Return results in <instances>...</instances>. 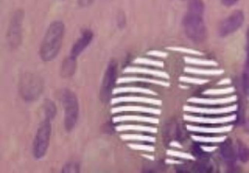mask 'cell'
<instances>
[{
	"instance_id": "cell-1",
	"label": "cell",
	"mask_w": 249,
	"mask_h": 173,
	"mask_svg": "<svg viewBox=\"0 0 249 173\" xmlns=\"http://www.w3.org/2000/svg\"><path fill=\"white\" fill-rule=\"evenodd\" d=\"M63 36H64L63 22L59 20L53 21L50 24L48 30L46 31L43 42L41 44L40 55L44 61H51L57 55L61 48Z\"/></svg>"
},
{
	"instance_id": "cell-2",
	"label": "cell",
	"mask_w": 249,
	"mask_h": 173,
	"mask_svg": "<svg viewBox=\"0 0 249 173\" xmlns=\"http://www.w3.org/2000/svg\"><path fill=\"white\" fill-rule=\"evenodd\" d=\"M183 26L186 35L196 43L202 42L206 37V27L202 15L187 12L183 18Z\"/></svg>"
},
{
	"instance_id": "cell-3",
	"label": "cell",
	"mask_w": 249,
	"mask_h": 173,
	"mask_svg": "<svg viewBox=\"0 0 249 173\" xmlns=\"http://www.w3.org/2000/svg\"><path fill=\"white\" fill-rule=\"evenodd\" d=\"M62 105L64 107V127L67 131H71L76 125L79 116L78 99L74 92L69 89L63 90Z\"/></svg>"
},
{
	"instance_id": "cell-4",
	"label": "cell",
	"mask_w": 249,
	"mask_h": 173,
	"mask_svg": "<svg viewBox=\"0 0 249 173\" xmlns=\"http://www.w3.org/2000/svg\"><path fill=\"white\" fill-rule=\"evenodd\" d=\"M43 83L42 80L33 74H24L19 82V92L23 99L26 101H34L42 92Z\"/></svg>"
},
{
	"instance_id": "cell-5",
	"label": "cell",
	"mask_w": 249,
	"mask_h": 173,
	"mask_svg": "<svg viewBox=\"0 0 249 173\" xmlns=\"http://www.w3.org/2000/svg\"><path fill=\"white\" fill-rule=\"evenodd\" d=\"M51 131H52L51 120L45 118V120L39 126L34 138L33 155L35 158L40 159L45 156L50 144Z\"/></svg>"
},
{
	"instance_id": "cell-6",
	"label": "cell",
	"mask_w": 249,
	"mask_h": 173,
	"mask_svg": "<svg viewBox=\"0 0 249 173\" xmlns=\"http://www.w3.org/2000/svg\"><path fill=\"white\" fill-rule=\"evenodd\" d=\"M118 64L115 60H111L104 73L103 81L100 87V98L106 102L109 100L110 95L113 92V86L117 83Z\"/></svg>"
},
{
	"instance_id": "cell-7",
	"label": "cell",
	"mask_w": 249,
	"mask_h": 173,
	"mask_svg": "<svg viewBox=\"0 0 249 173\" xmlns=\"http://www.w3.org/2000/svg\"><path fill=\"white\" fill-rule=\"evenodd\" d=\"M244 15L240 10H236L232 12L227 18H225L219 25V35L222 37L228 36L233 32H235L240 26L243 24Z\"/></svg>"
},
{
	"instance_id": "cell-8",
	"label": "cell",
	"mask_w": 249,
	"mask_h": 173,
	"mask_svg": "<svg viewBox=\"0 0 249 173\" xmlns=\"http://www.w3.org/2000/svg\"><path fill=\"white\" fill-rule=\"evenodd\" d=\"M237 105H229L219 108H212L208 106H196V105H186L184 106V111L188 113L195 114H202V115H222V114H230L235 112L237 110Z\"/></svg>"
},
{
	"instance_id": "cell-9",
	"label": "cell",
	"mask_w": 249,
	"mask_h": 173,
	"mask_svg": "<svg viewBox=\"0 0 249 173\" xmlns=\"http://www.w3.org/2000/svg\"><path fill=\"white\" fill-rule=\"evenodd\" d=\"M23 18V13L21 11H17L11 20L9 30H8V39L12 47H18L20 41L21 35V22Z\"/></svg>"
},
{
	"instance_id": "cell-10",
	"label": "cell",
	"mask_w": 249,
	"mask_h": 173,
	"mask_svg": "<svg viewBox=\"0 0 249 173\" xmlns=\"http://www.w3.org/2000/svg\"><path fill=\"white\" fill-rule=\"evenodd\" d=\"M237 100L236 95L230 96H210V97H191L188 99L190 103L196 105H204V106H214V105H229Z\"/></svg>"
},
{
	"instance_id": "cell-11",
	"label": "cell",
	"mask_w": 249,
	"mask_h": 173,
	"mask_svg": "<svg viewBox=\"0 0 249 173\" xmlns=\"http://www.w3.org/2000/svg\"><path fill=\"white\" fill-rule=\"evenodd\" d=\"M184 120L191 122L196 123H210V124H220V123H229L234 121L236 120V115L231 114L229 116L223 117H215V118H208V117H200L195 115H184Z\"/></svg>"
},
{
	"instance_id": "cell-12",
	"label": "cell",
	"mask_w": 249,
	"mask_h": 173,
	"mask_svg": "<svg viewBox=\"0 0 249 173\" xmlns=\"http://www.w3.org/2000/svg\"><path fill=\"white\" fill-rule=\"evenodd\" d=\"M120 103H143V104H150L154 106H160L161 101L157 98L148 97V96H140V95H124V96H117L111 99V104L116 105Z\"/></svg>"
},
{
	"instance_id": "cell-13",
	"label": "cell",
	"mask_w": 249,
	"mask_h": 173,
	"mask_svg": "<svg viewBox=\"0 0 249 173\" xmlns=\"http://www.w3.org/2000/svg\"><path fill=\"white\" fill-rule=\"evenodd\" d=\"M125 74H142L148 75L157 79L168 80L169 76L166 72L159 70V69H151L148 66H128L123 71Z\"/></svg>"
},
{
	"instance_id": "cell-14",
	"label": "cell",
	"mask_w": 249,
	"mask_h": 173,
	"mask_svg": "<svg viewBox=\"0 0 249 173\" xmlns=\"http://www.w3.org/2000/svg\"><path fill=\"white\" fill-rule=\"evenodd\" d=\"M124 112H134V113H143L151 115H160V110L155 107H147L140 105H124V106H115L111 109L112 114H119Z\"/></svg>"
},
{
	"instance_id": "cell-15",
	"label": "cell",
	"mask_w": 249,
	"mask_h": 173,
	"mask_svg": "<svg viewBox=\"0 0 249 173\" xmlns=\"http://www.w3.org/2000/svg\"><path fill=\"white\" fill-rule=\"evenodd\" d=\"M129 83H144V84H152L162 86H168L169 83L163 79L157 78H145V77H137V76H124L121 77L117 80V84H129Z\"/></svg>"
},
{
	"instance_id": "cell-16",
	"label": "cell",
	"mask_w": 249,
	"mask_h": 173,
	"mask_svg": "<svg viewBox=\"0 0 249 173\" xmlns=\"http://www.w3.org/2000/svg\"><path fill=\"white\" fill-rule=\"evenodd\" d=\"M92 38H93V33L91 30H89V29L84 30L81 37L73 45L70 55L77 57L89 45Z\"/></svg>"
},
{
	"instance_id": "cell-17",
	"label": "cell",
	"mask_w": 249,
	"mask_h": 173,
	"mask_svg": "<svg viewBox=\"0 0 249 173\" xmlns=\"http://www.w3.org/2000/svg\"><path fill=\"white\" fill-rule=\"evenodd\" d=\"M186 128L189 131L195 133H206V134H220V133H227L231 130V125H223V126H199V125H191L187 124Z\"/></svg>"
},
{
	"instance_id": "cell-18",
	"label": "cell",
	"mask_w": 249,
	"mask_h": 173,
	"mask_svg": "<svg viewBox=\"0 0 249 173\" xmlns=\"http://www.w3.org/2000/svg\"><path fill=\"white\" fill-rule=\"evenodd\" d=\"M114 122H124V121H139L146 123H159V120L154 117L142 116V115H117L113 118Z\"/></svg>"
},
{
	"instance_id": "cell-19",
	"label": "cell",
	"mask_w": 249,
	"mask_h": 173,
	"mask_svg": "<svg viewBox=\"0 0 249 173\" xmlns=\"http://www.w3.org/2000/svg\"><path fill=\"white\" fill-rule=\"evenodd\" d=\"M184 71L188 74L198 75V76H219L224 73L223 69L217 68H202L200 66H187Z\"/></svg>"
},
{
	"instance_id": "cell-20",
	"label": "cell",
	"mask_w": 249,
	"mask_h": 173,
	"mask_svg": "<svg viewBox=\"0 0 249 173\" xmlns=\"http://www.w3.org/2000/svg\"><path fill=\"white\" fill-rule=\"evenodd\" d=\"M113 94H124V93H137L145 95H157V92L146 88L138 86H119L113 89Z\"/></svg>"
},
{
	"instance_id": "cell-21",
	"label": "cell",
	"mask_w": 249,
	"mask_h": 173,
	"mask_svg": "<svg viewBox=\"0 0 249 173\" xmlns=\"http://www.w3.org/2000/svg\"><path fill=\"white\" fill-rule=\"evenodd\" d=\"M117 131H140L145 133H157L158 129L154 126L140 124H120L116 126Z\"/></svg>"
},
{
	"instance_id": "cell-22",
	"label": "cell",
	"mask_w": 249,
	"mask_h": 173,
	"mask_svg": "<svg viewBox=\"0 0 249 173\" xmlns=\"http://www.w3.org/2000/svg\"><path fill=\"white\" fill-rule=\"evenodd\" d=\"M76 57L70 55L67 58L64 59V61L61 63L60 66V75L63 78L71 77L76 69Z\"/></svg>"
},
{
	"instance_id": "cell-23",
	"label": "cell",
	"mask_w": 249,
	"mask_h": 173,
	"mask_svg": "<svg viewBox=\"0 0 249 173\" xmlns=\"http://www.w3.org/2000/svg\"><path fill=\"white\" fill-rule=\"evenodd\" d=\"M184 60L187 64H191L194 66H204V67H215L218 65V63L215 60L212 59H204V58H199L196 56H184Z\"/></svg>"
},
{
	"instance_id": "cell-24",
	"label": "cell",
	"mask_w": 249,
	"mask_h": 173,
	"mask_svg": "<svg viewBox=\"0 0 249 173\" xmlns=\"http://www.w3.org/2000/svg\"><path fill=\"white\" fill-rule=\"evenodd\" d=\"M121 139L124 141H135V142H147V143H154L156 138L151 135H144V134H122Z\"/></svg>"
},
{
	"instance_id": "cell-25",
	"label": "cell",
	"mask_w": 249,
	"mask_h": 173,
	"mask_svg": "<svg viewBox=\"0 0 249 173\" xmlns=\"http://www.w3.org/2000/svg\"><path fill=\"white\" fill-rule=\"evenodd\" d=\"M221 155L228 161H233L235 159V152L231 141L227 139L224 141V144L221 148Z\"/></svg>"
},
{
	"instance_id": "cell-26",
	"label": "cell",
	"mask_w": 249,
	"mask_h": 173,
	"mask_svg": "<svg viewBox=\"0 0 249 173\" xmlns=\"http://www.w3.org/2000/svg\"><path fill=\"white\" fill-rule=\"evenodd\" d=\"M191 138L199 143H206V144H215V143H224L227 139L226 136H204V135H192Z\"/></svg>"
},
{
	"instance_id": "cell-27",
	"label": "cell",
	"mask_w": 249,
	"mask_h": 173,
	"mask_svg": "<svg viewBox=\"0 0 249 173\" xmlns=\"http://www.w3.org/2000/svg\"><path fill=\"white\" fill-rule=\"evenodd\" d=\"M234 92V87L233 86H228V87H222V88H210L204 90L203 94L206 96H225L228 94H231Z\"/></svg>"
},
{
	"instance_id": "cell-28",
	"label": "cell",
	"mask_w": 249,
	"mask_h": 173,
	"mask_svg": "<svg viewBox=\"0 0 249 173\" xmlns=\"http://www.w3.org/2000/svg\"><path fill=\"white\" fill-rule=\"evenodd\" d=\"M135 64L144 65V66H152V67H158V68H163L164 63L163 61L155 59V58H147V57H138L135 58L133 61Z\"/></svg>"
},
{
	"instance_id": "cell-29",
	"label": "cell",
	"mask_w": 249,
	"mask_h": 173,
	"mask_svg": "<svg viewBox=\"0 0 249 173\" xmlns=\"http://www.w3.org/2000/svg\"><path fill=\"white\" fill-rule=\"evenodd\" d=\"M236 156L241 162H247L249 160V148L241 141L237 143Z\"/></svg>"
},
{
	"instance_id": "cell-30",
	"label": "cell",
	"mask_w": 249,
	"mask_h": 173,
	"mask_svg": "<svg viewBox=\"0 0 249 173\" xmlns=\"http://www.w3.org/2000/svg\"><path fill=\"white\" fill-rule=\"evenodd\" d=\"M188 12L203 15L204 12V3L202 0H190Z\"/></svg>"
},
{
	"instance_id": "cell-31",
	"label": "cell",
	"mask_w": 249,
	"mask_h": 173,
	"mask_svg": "<svg viewBox=\"0 0 249 173\" xmlns=\"http://www.w3.org/2000/svg\"><path fill=\"white\" fill-rule=\"evenodd\" d=\"M44 110H45V116L47 119H53L56 113V109H55V105L53 104V101H51L50 99H47L44 103Z\"/></svg>"
},
{
	"instance_id": "cell-32",
	"label": "cell",
	"mask_w": 249,
	"mask_h": 173,
	"mask_svg": "<svg viewBox=\"0 0 249 173\" xmlns=\"http://www.w3.org/2000/svg\"><path fill=\"white\" fill-rule=\"evenodd\" d=\"M166 154L171 156V157H176V158H181V159H189V160H194L195 156L189 153L177 151V150H167Z\"/></svg>"
},
{
	"instance_id": "cell-33",
	"label": "cell",
	"mask_w": 249,
	"mask_h": 173,
	"mask_svg": "<svg viewBox=\"0 0 249 173\" xmlns=\"http://www.w3.org/2000/svg\"><path fill=\"white\" fill-rule=\"evenodd\" d=\"M179 81L181 83L185 84H191V85H203L208 83L207 79L202 78H196V77H190V76H181L179 78Z\"/></svg>"
},
{
	"instance_id": "cell-34",
	"label": "cell",
	"mask_w": 249,
	"mask_h": 173,
	"mask_svg": "<svg viewBox=\"0 0 249 173\" xmlns=\"http://www.w3.org/2000/svg\"><path fill=\"white\" fill-rule=\"evenodd\" d=\"M167 50L169 51H173V52H182V53H186L188 55H192V56H200L202 55V52L196 50H193V49H186V48H179V47H170L167 48Z\"/></svg>"
},
{
	"instance_id": "cell-35",
	"label": "cell",
	"mask_w": 249,
	"mask_h": 173,
	"mask_svg": "<svg viewBox=\"0 0 249 173\" xmlns=\"http://www.w3.org/2000/svg\"><path fill=\"white\" fill-rule=\"evenodd\" d=\"M130 149L137 150V151H145V152H154L155 147L153 145H148V144H142L140 142L137 143H131L127 145Z\"/></svg>"
},
{
	"instance_id": "cell-36",
	"label": "cell",
	"mask_w": 249,
	"mask_h": 173,
	"mask_svg": "<svg viewBox=\"0 0 249 173\" xmlns=\"http://www.w3.org/2000/svg\"><path fill=\"white\" fill-rule=\"evenodd\" d=\"M79 165L76 162H68L62 168V172H78Z\"/></svg>"
},
{
	"instance_id": "cell-37",
	"label": "cell",
	"mask_w": 249,
	"mask_h": 173,
	"mask_svg": "<svg viewBox=\"0 0 249 173\" xmlns=\"http://www.w3.org/2000/svg\"><path fill=\"white\" fill-rule=\"evenodd\" d=\"M148 55H151V56H155V57H166L167 56V53L164 52H161V51H149L147 52Z\"/></svg>"
},
{
	"instance_id": "cell-38",
	"label": "cell",
	"mask_w": 249,
	"mask_h": 173,
	"mask_svg": "<svg viewBox=\"0 0 249 173\" xmlns=\"http://www.w3.org/2000/svg\"><path fill=\"white\" fill-rule=\"evenodd\" d=\"M200 149L202 150V151H204V152H213V151H215L216 149H217V147L216 146H207V145H201L200 146Z\"/></svg>"
},
{
	"instance_id": "cell-39",
	"label": "cell",
	"mask_w": 249,
	"mask_h": 173,
	"mask_svg": "<svg viewBox=\"0 0 249 173\" xmlns=\"http://www.w3.org/2000/svg\"><path fill=\"white\" fill-rule=\"evenodd\" d=\"M238 0H221L222 4L226 7H231L232 5H234Z\"/></svg>"
},
{
	"instance_id": "cell-40",
	"label": "cell",
	"mask_w": 249,
	"mask_h": 173,
	"mask_svg": "<svg viewBox=\"0 0 249 173\" xmlns=\"http://www.w3.org/2000/svg\"><path fill=\"white\" fill-rule=\"evenodd\" d=\"M165 162L167 164H182L183 161L180 159H171V158H166Z\"/></svg>"
},
{
	"instance_id": "cell-41",
	"label": "cell",
	"mask_w": 249,
	"mask_h": 173,
	"mask_svg": "<svg viewBox=\"0 0 249 173\" xmlns=\"http://www.w3.org/2000/svg\"><path fill=\"white\" fill-rule=\"evenodd\" d=\"M92 2H93V0H79V5H80L81 7H88V6H89Z\"/></svg>"
},
{
	"instance_id": "cell-42",
	"label": "cell",
	"mask_w": 249,
	"mask_h": 173,
	"mask_svg": "<svg viewBox=\"0 0 249 173\" xmlns=\"http://www.w3.org/2000/svg\"><path fill=\"white\" fill-rule=\"evenodd\" d=\"M246 51H247V53H249V25L247 27V32H246Z\"/></svg>"
},
{
	"instance_id": "cell-43",
	"label": "cell",
	"mask_w": 249,
	"mask_h": 173,
	"mask_svg": "<svg viewBox=\"0 0 249 173\" xmlns=\"http://www.w3.org/2000/svg\"><path fill=\"white\" fill-rule=\"evenodd\" d=\"M170 147H174V148H179V149H182L183 147H182V145L181 144H179L178 142H176V141H172V142H170Z\"/></svg>"
},
{
	"instance_id": "cell-44",
	"label": "cell",
	"mask_w": 249,
	"mask_h": 173,
	"mask_svg": "<svg viewBox=\"0 0 249 173\" xmlns=\"http://www.w3.org/2000/svg\"><path fill=\"white\" fill-rule=\"evenodd\" d=\"M230 84L231 83V80L230 79H225V80H223V81H221L219 84Z\"/></svg>"
}]
</instances>
